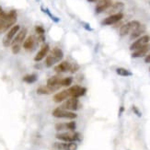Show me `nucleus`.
<instances>
[{
    "mask_svg": "<svg viewBox=\"0 0 150 150\" xmlns=\"http://www.w3.org/2000/svg\"><path fill=\"white\" fill-rule=\"evenodd\" d=\"M35 31L37 32L38 35H43L44 32H45L44 29L42 27V26H36V27H35Z\"/></svg>",
    "mask_w": 150,
    "mask_h": 150,
    "instance_id": "nucleus-27",
    "label": "nucleus"
},
{
    "mask_svg": "<svg viewBox=\"0 0 150 150\" xmlns=\"http://www.w3.org/2000/svg\"><path fill=\"white\" fill-rule=\"evenodd\" d=\"M35 42H36V38L34 36L30 35L27 39H25V41L23 42V48L26 51H30L34 47Z\"/></svg>",
    "mask_w": 150,
    "mask_h": 150,
    "instance_id": "nucleus-18",
    "label": "nucleus"
},
{
    "mask_svg": "<svg viewBox=\"0 0 150 150\" xmlns=\"http://www.w3.org/2000/svg\"><path fill=\"white\" fill-rule=\"evenodd\" d=\"M53 116L55 118H60V119H70L73 120L76 119L77 115L74 112H70V110H64L62 108H56L53 110Z\"/></svg>",
    "mask_w": 150,
    "mask_h": 150,
    "instance_id": "nucleus-4",
    "label": "nucleus"
},
{
    "mask_svg": "<svg viewBox=\"0 0 150 150\" xmlns=\"http://www.w3.org/2000/svg\"><path fill=\"white\" fill-rule=\"evenodd\" d=\"M78 69H79V66H77L76 64H74V63H70V67H69L68 72L76 73V71H78Z\"/></svg>",
    "mask_w": 150,
    "mask_h": 150,
    "instance_id": "nucleus-26",
    "label": "nucleus"
},
{
    "mask_svg": "<svg viewBox=\"0 0 150 150\" xmlns=\"http://www.w3.org/2000/svg\"><path fill=\"white\" fill-rule=\"evenodd\" d=\"M49 49H50L49 44H47V43L43 44L42 46V48L40 49V51H39L38 53H37V54L35 55V57H34V61H36V62H40V61H42V60L43 59V58L47 55L48 52H49Z\"/></svg>",
    "mask_w": 150,
    "mask_h": 150,
    "instance_id": "nucleus-16",
    "label": "nucleus"
},
{
    "mask_svg": "<svg viewBox=\"0 0 150 150\" xmlns=\"http://www.w3.org/2000/svg\"><path fill=\"white\" fill-rule=\"evenodd\" d=\"M38 79V76L35 74H30V75H26L23 76V81L28 83V84H32L36 82Z\"/></svg>",
    "mask_w": 150,
    "mask_h": 150,
    "instance_id": "nucleus-23",
    "label": "nucleus"
},
{
    "mask_svg": "<svg viewBox=\"0 0 150 150\" xmlns=\"http://www.w3.org/2000/svg\"><path fill=\"white\" fill-rule=\"evenodd\" d=\"M112 6V0H99L96 6V12L101 13L106 11Z\"/></svg>",
    "mask_w": 150,
    "mask_h": 150,
    "instance_id": "nucleus-15",
    "label": "nucleus"
},
{
    "mask_svg": "<svg viewBox=\"0 0 150 150\" xmlns=\"http://www.w3.org/2000/svg\"><path fill=\"white\" fill-rule=\"evenodd\" d=\"M70 67V63L67 61H64L60 64H58L54 67V71L58 73H64V72H68Z\"/></svg>",
    "mask_w": 150,
    "mask_h": 150,
    "instance_id": "nucleus-20",
    "label": "nucleus"
},
{
    "mask_svg": "<svg viewBox=\"0 0 150 150\" xmlns=\"http://www.w3.org/2000/svg\"><path fill=\"white\" fill-rule=\"evenodd\" d=\"M116 73L122 76H132V73L130 72L129 70L125 69V68H122V67H120V68H117L116 69Z\"/></svg>",
    "mask_w": 150,
    "mask_h": 150,
    "instance_id": "nucleus-25",
    "label": "nucleus"
},
{
    "mask_svg": "<svg viewBox=\"0 0 150 150\" xmlns=\"http://www.w3.org/2000/svg\"><path fill=\"white\" fill-rule=\"evenodd\" d=\"M145 31H146V27L143 25H140L137 29H136L135 30H134L131 33V40H134V39L140 38V36L142 34H144Z\"/></svg>",
    "mask_w": 150,
    "mask_h": 150,
    "instance_id": "nucleus-21",
    "label": "nucleus"
},
{
    "mask_svg": "<svg viewBox=\"0 0 150 150\" xmlns=\"http://www.w3.org/2000/svg\"><path fill=\"white\" fill-rule=\"evenodd\" d=\"M88 2H96V1H99V0H88Z\"/></svg>",
    "mask_w": 150,
    "mask_h": 150,
    "instance_id": "nucleus-29",
    "label": "nucleus"
},
{
    "mask_svg": "<svg viewBox=\"0 0 150 150\" xmlns=\"http://www.w3.org/2000/svg\"><path fill=\"white\" fill-rule=\"evenodd\" d=\"M149 50H150V44H146V45H145V46H143L137 50L134 51V53L132 54V57H134V58L143 57L148 53Z\"/></svg>",
    "mask_w": 150,
    "mask_h": 150,
    "instance_id": "nucleus-17",
    "label": "nucleus"
},
{
    "mask_svg": "<svg viewBox=\"0 0 150 150\" xmlns=\"http://www.w3.org/2000/svg\"><path fill=\"white\" fill-rule=\"evenodd\" d=\"M27 29H22L19 30V31L18 32V34L16 35V37L14 38L11 46L12 45H17V46H21V43H23V42L25 41L26 39V35H27Z\"/></svg>",
    "mask_w": 150,
    "mask_h": 150,
    "instance_id": "nucleus-11",
    "label": "nucleus"
},
{
    "mask_svg": "<svg viewBox=\"0 0 150 150\" xmlns=\"http://www.w3.org/2000/svg\"><path fill=\"white\" fill-rule=\"evenodd\" d=\"M123 14L122 13H118V14H114V15H110L108 18H104L102 21V25H112L117 22H119L121 19H122Z\"/></svg>",
    "mask_w": 150,
    "mask_h": 150,
    "instance_id": "nucleus-12",
    "label": "nucleus"
},
{
    "mask_svg": "<svg viewBox=\"0 0 150 150\" xmlns=\"http://www.w3.org/2000/svg\"><path fill=\"white\" fill-rule=\"evenodd\" d=\"M2 12H4V11H3V9H2V8H1V6H0V14H1Z\"/></svg>",
    "mask_w": 150,
    "mask_h": 150,
    "instance_id": "nucleus-30",
    "label": "nucleus"
},
{
    "mask_svg": "<svg viewBox=\"0 0 150 150\" xmlns=\"http://www.w3.org/2000/svg\"><path fill=\"white\" fill-rule=\"evenodd\" d=\"M140 22L137 21H132L125 25L122 26L120 30V35L121 36H125L129 33H132L134 30H135L140 26Z\"/></svg>",
    "mask_w": 150,
    "mask_h": 150,
    "instance_id": "nucleus-5",
    "label": "nucleus"
},
{
    "mask_svg": "<svg viewBox=\"0 0 150 150\" xmlns=\"http://www.w3.org/2000/svg\"><path fill=\"white\" fill-rule=\"evenodd\" d=\"M55 137L62 142H76L79 140V134L76 132H62L56 134Z\"/></svg>",
    "mask_w": 150,
    "mask_h": 150,
    "instance_id": "nucleus-3",
    "label": "nucleus"
},
{
    "mask_svg": "<svg viewBox=\"0 0 150 150\" xmlns=\"http://www.w3.org/2000/svg\"><path fill=\"white\" fill-rule=\"evenodd\" d=\"M73 82V77L72 76H67L64 77L60 81V86L61 87H69Z\"/></svg>",
    "mask_w": 150,
    "mask_h": 150,
    "instance_id": "nucleus-24",
    "label": "nucleus"
},
{
    "mask_svg": "<svg viewBox=\"0 0 150 150\" xmlns=\"http://www.w3.org/2000/svg\"><path fill=\"white\" fill-rule=\"evenodd\" d=\"M53 146L56 150H76L77 145L75 142H55L53 144Z\"/></svg>",
    "mask_w": 150,
    "mask_h": 150,
    "instance_id": "nucleus-7",
    "label": "nucleus"
},
{
    "mask_svg": "<svg viewBox=\"0 0 150 150\" xmlns=\"http://www.w3.org/2000/svg\"><path fill=\"white\" fill-rule=\"evenodd\" d=\"M76 128V125L75 122H58L55 125V130L59 132L68 130L70 132H74Z\"/></svg>",
    "mask_w": 150,
    "mask_h": 150,
    "instance_id": "nucleus-10",
    "label": "nucleus"
},
{
    "mask_svg": "<svg viewBox=\"0 0 150 150\" xmlns=\"http://www.w3.org/2000/svg\"><path fill=\"white\" fill-rule=\"evenodd\" d=\"M68 90V93H69V97L71 98H79L85 95L86 93L87 89L79 86V85H75V86H72L70 88L67 89Z\"/></svg>",
    "mask_w": 150,
    "mask_h": 150,
    "instance_id": "nucleus-8",
    "label": "nucleus"
},
{
    "mask_svg": "<svg viewBox=\"0 0 150 150\" xmlns=\"http://www.w3.org/2000/svg\"><path fill=\"white\" fill-rule=\"evenodd\" d=\"M21 30V26L19 25H14L13 27H11L8 31L6 32V34L4 36L3 38V45L5 47H8L11 45L13 40H14V38L16 37V35L18 34V32Z\"/></svg>",
    "mask_w": 150,
    "mask_h": 150,
    "instance_id": "nucleus-2",
    "label": "nucleus"
},
{
    "mask_svg": "<svg viewBox=\"0 0 150 150\" xmlns=\"http://www.w3.org/2000/svg\"><path fill=\"white\" fill-rule=\"evenodd\" d=\"M125 8V4L122 2H117L115 4H112V6L106 10V13L110 15H114V14H118V13H122L121 11Z\"/></svg>",
    "mask_w": 150,
    "mask_h": 150,
    "instance_id": "nucleus-13",
    "label": "nucleus"
},
{
    "mask_svg": "<svg viewBox=\"0 0 150 150\" xmlns=\"http://www.w3.org/2000/svg\"><path fill=\"white\" fill-rule=\"evenodd\" d=\"M61 87L58 86V87H49V86H41L37 88V93L39 95H48V94H52L55 92L56 90L59 89Z\"/></svg>",
    "mask_w": 150,
    "mask_h": 150,
    "instance_id": "nucleus-14",
    "label": "nucleus"
},
{
    "mask_svg": "<svg viewBox=\"0 0 150 150\" xmlns=\"http://www.w3.org/2000/svg\"><path fill=\"white\" fill-rule=\"evenodd\" d=\"M54 150H56V149H54Z\"/></svg>",
    "mask_w": 150,
    "mask_h": 150,
    "instance_id": "nucleus-31",
    "label": "nucleus"
},
{
    "mask_svg": "<svg viewBox=\"0 0 150 150\" xmlns=\"http://www.w3.org/2000/svg\"><path fill=\"white\" fill-rule=\"evenodd\" d=\"M149 41H150V36L149 35L141 36L140 38H138L137 40L131 44V46H130V50H132V51L137 50V49H139V48H141L143 46H145V45L148 44Z\"/></svg>",
    "mask_w": 150,
    "mask_h": 150,
    "instance_id": "nucleus-9",
    "label": "nucleus"
},
{
    "mask_svg": "<svg viewBox=\"0 0 150 150\" xmlns=\"http://www.w3.org/2000/svg\"><path fill=\"white\" fill-rule=\"evenodd\" d=\"M145 62H146V63H150V54H147V55L146 56V58H145Z\"/></svg>",
    "mask_w": 150,
    "mask_h": 150,
    "instance_id": "nucleus-28",
    "label": "nucleus"
},
{
    "mask_svg": "<svg viewBox=\"0 0 150 150\" xmlns=\"http://www.w3.org/2000/svg\"><path fill=\"white\" fill-rule=\"evenodd\" d=\"M78 107H79V101H78L76 98H70L60 108L67 110H70V112H75V110H78Z\"/></svg>",
    "mask_w": 150,
    "mask_h": 150,
    "instance_id": "nucleus-6",
    "label": "nucleus"
},
{
    "mask_svg": "<svg viewBox=\"0 0 150 150\" xmlns=\"http://www.w3.org/2000/svg\"><path fill=\"white\" fill-rule=\"evenodd\" d=\"M64 57V54L60 48L55 47L52 50L51 54L47 56L46 61H45V64H46L47 67H53L54 64H55L56 63L60 62Z\"/></svg>",
    "mask_w": 150,
    "mask_h": 150,
    "instance_id": "nucleus-1",
    "label": "nucleus"
},
{
    "mask_svg": "<svg viewBox=\"0 0 150 150\" xmlns=\"http://www.w3.org/2000/svg\"><path fill=\"white\" fill-rule=\"evenodd\" d=\"M61 79H62V77L57 76H51L47 80V86H49V87H58V86H60Z\"/></svg>",
    "mask_w": 150,
    "mask_h": 150,
    "instance_id": "nucleus-22",
    "label": "nucleus"
},
{
    "mask_svg": "<svg viewBox=\"0 0 150 150\" xmlns=\"http://www.w3.org/2000/svg\"><path fill=\"white\" fill-rule=\"evenodd\" d=\"M69 97V93H68V90H63V91H60V92H58L56 93L54 98H53V100L54 102H57V103H59V102H62L64 100H66L67 98Z\"/></svg>",
    "mask_w": 150,
    "mask_h": 150,
    "instance_id": "nucleus-19",
    "label": "nucleus"
}]
</instances>
